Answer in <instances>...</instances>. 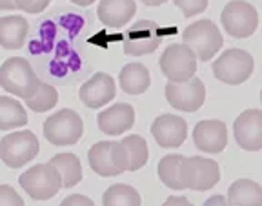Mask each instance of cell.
<instances>
[{"mask_svg":"<svg viewBox=\"0 0 262 206\" xmlns=\"http://www.w3.org/2000/svg\"><path fill=\"white\" fill-rule=\"evenodd\" d=\"M40 84V78L26 58L13 57L0 66V88H4L8 93L18 99H31L38 91Z\"/></svg>","mask_w":262,"mask_h":206,"instance_id":"6da1fadb","label":"cell"},{"mask_svg":"<svg viewBox=\"0 0 262 206\" xmlns=\"http://www.w3.org/2000/svg\"><path fill=\"white\" fill-rule=\"evenodd\" d=\"M18 184L33 201H48L62 188V175L51 162L35 164L18 177Z\"/></svg>","mask_w":262,"mask_h":206,"instance_id":"7a4b0ae2","label":"cell"},{"mask_svg":"<svg viewBox=\"0 0 262 206\" xmlns=\"http://www.w3.org/2000/svg\"><path fill=\"white\" fill-rule=\"evenodd\" d=\"M84 133L80 115L70 108L58 110L44 120V137L53 146H73Z\"/></svg>","mask_w":262,"mask_h":206,"instance_id":"3957f363","label":"cell"},{"mask_svg":"<svg viewBox=\"0 0 262 206\" xmlns=\"http://www.w3.org/2000/svg\"><path fill=\"white\" fill-rule=\"evenodd\" d=\"M182 40L195 51L196 58H201L202 62L211 60L224 44L221 29L217 28L215 22L208 18L189 24L182 33Z\"/></svg>","mask_w":262,"mask_h":206,"instance_id":"277c9868","label":"cell"},{"mask_svg":"<svg viewBox=\"0 0 262 206\" xmlns=\"http://www.w3.org/2000/svg\"><path fill=\"white\" fill-rule=\"evenodd\" d=\"M255 68L253 57L248 51L231 48L213 62V77L229 86H238L251 77Z\"/></svg>","mask_w":262,"mask_h":206,"instance_id":"5b68a950","label":"cell"},{"mask_svg":"<svg viewBox=\"0 0 262 206\" xmlns=\"http://www.w3.org/2000/svg\"><path fill=\"white\" fill-rule=\"evenodd\" d=\"M38 139L33 132H13L0 139V161L8 168H22L38 155Z\"/></svg>","mask_w":262,"mask_h":206,"instance_id":"8992f818","label":"cell"},{"mask_svg":"<svg viewBox=\"0 0 262 206\" xmlns=\"http://www.w3.org/2000/svg\"><path fill=\"white\" fill-rule=\"evenodd\" d=\"M159 66L171 83H188L196 73V55L186 44H169L160 55Z\"/></svg>","mask_w":262,"mask_h":206,"instance_id":"52a82bcc","label":"cell"},{"mask_svg":"<svg viewBox=\"0 0 262 206\" xmlns=\"http://www.w3.org/2000/svg\"><path fill=\"white\" fill-rule=\"evenodd\" d=\"M222 28L233 38H248L258 28V13L250 2L231 0L221 13Z\"/></svg>","mask_w":262,"mask_h":206,"instance_id":"ba28073f","label":"cell"},{"mask_svg":"<svg viewBox=\"0 0 262 206\" xmlns=\"http://www.w3.org/2000/svg\"><path fill=\"white\" fill-rule=\"evenodd\" d=\"M180 179L186 190L206 192L221 181V168L217 161L204 157H184L180 164Z\"/></svg>","mask_w":262,"mask_h":206,"instance_id":"9c48e42d","label":"cell"},{"mask_svg":"<svg viewBox=\"0 0 262 206\" xmlns=\"http://www.w3.org/2000/svg\"><path fill=\"white\" fill-rule=\"evenodd\" d=\"M166 100L169 106L179 112H196L201 110L206 100V86L201 78H189L188 83H171L166 84Z\"/></svg>","mask_w":262,"mask_h":206,"instance_id":"30bf717a","label":"cell"},{"mask_svg":"<svg viewBox=\"0 0 262 206\" xmlns=\"http://www.w3.org/2000/svg\"><path fill=\"white\" fill-rule=\"evenodd\" d=\"M160 28L153 20H139L131 26L124 40V53L131 57L149 55L160 44Z\"/></svg>","mask_w":262,"mask_h":206,"instance_id":"8fae6325","label":"cell"},{"mask_svg":"<svg viewBox=\"0 0 262 206\" xmlns=\"http://www.w3.org/2000/svg\"><path fill=\"white\" fill-rule=\"evenodd\" d=\"M88 161H90L91 170L100 177H115L126 172L122 166V159H120L119 142H113V140L95 142L88 153Z\"/></svg>","mask_w":262,"mask_h":206,"instance_id":"7c38bea8","label":"cell"},{"mask_svg":"<svg viewBox=\"0 0 262 206\" xmlns=\"http://www.w3.org/2000/svg\"><path fill=\"white\" fill-rule=\"evenodd\" d=\"M151 135L160 148H179L188 139V122L182 117L162 113L153 120Z\"/></svg>","mask_w":262,"mask_h":206,"instance_id":"4fadbf2b","label":"cell"},{"mask_svg":"<svg viewBox=\"0 0 262 206\" xmlns=\"http://www.w3.org/2000/svg\"><path fill=\"white\" fill-rule=\"evenodd\" d=\"M233 133L237 145L246 152L262 150V112L260 110H246L235 119Z\"/></svg>","mask_w":262,"mask_h":206,"instance_id":"5bb4252c","label":"cell"},{"mask_svg":"<svg viewBox=\"0 0 262 206\" xmlns=\"http://www.w3.org/2000/svg\"><path fill=\"white\" fill-rule=\"evenodd\" d=\"M117 95V86H115V78L107 73H95L88 83L82 84L78 90L82 104L91 110L106 106L107 102L115 99Z\"/></svg>","mask_w":262,"mask_h":206,"instance_id":"9a60e30c","label":"cell"},{"mask_svg":"<svg viewBox=\"0 0 262 206\" xmlns=\"http://www.w3.org/2000/svg\"><path fill=\"white\" fill-rule=\"evenodd\" d=\"M193 142L201 152L221 153L228 145V128L217 119L201 120L193 128Z\"/></svg>","mask_w":262,"mask_h":206,"instance_id":"2e32d148","label":"cell"},{"mask_svg":"<svg viewBox=\"0 0 262 206\" xmlns=\"http://www.w3.org/2000/svg\"><path fill=\"white\" fill-rule=\"evenodd\" d=\"M97 124L106 135H122L135 124V108L126 102H117L98 113Z\"/></svg>","mask_w":262,"mask_h":206,"instance_id":"e0dca14e","label":"cell"},{"mask_svg":"<svg viewBox=\"0 0 262 206\" xmlns=\"http://www.w3.org/2000/svg\"><path fill=\"white\" fill-rule=\"evenodd\" d=\"M137 13L135 0H100L97 8L98 20L107 28H122Z\"/></svg>","mask_w":262,"mask_h":206,"instance_id":"ac0fdd59","label":"cell"},{"mask_svg":"<svg viewBox=\"0 0 262 206\" xmlns=\"http://www.w3.org/2000/svg\"><path fill=\"white\" fill-rule=\"evenodd\" d=\"M119 150L126 172H137V170L144 168L147 159H149L147 142L140 135H129L126 139H122L119 142Z\"/></svg>","mask_w":262,"mask_h":206,"instance_id":"d6986e66","label":"cell"},{"mask_svg":"<svg viewBox=\"0 0 262 206\" xmlns=\"http://www.w3.org/2000/svg\"><path fill=\"white\" fill-rule=\"evenodd\" d=\"M29 24L20 15L0 18V46L4 50H20L28 38Z\"/></svg>","mask_w":262,"mask_h":206,"instance_id":"ffe728a7","label":"cell"},{"mask_svg":"<svg viewBox=\"0 0 262 206\" xmlns=\"http://www.w3.org/2000/svg\"><path fill=\"white\" fill-rule=\"evenodd\" d=\"M119 84L124 93L140 95L147 91V88L151 84V75L142 62H129L120 70Z\"/></svg>","mask_w":262,"mask_h":206,"instance_id":"44dd1931","label":"cell"},{"mask_svg":"<svg viewBox=\"0 0 262 206\" xmlns=\"http://www.w3.org/2000/svg\"><path fill=\"white\" fill-rule=\"evenodd\" d=\"M231 206H262V186L251 179H237L228 188Z\"/></svg>","mask_w":262,"mask_h":206,"instance_id":"7402d4cb","label":"cell"},{"mask_svg":"<svg viewBox=\"0 0 262 206\" xmlns=\"http://www.w3.org/2000/svg\"><path fill=\"white\" fill-rule=\"evenodd\" d=\"M51 164L57 166L62 175V188H73L82 181V164L75 153H57L51 157Z\"/></svg>","mask_w":262,"mask_h":206,"instance_id":"603a6c76","label":"cell"},{"mask_svg":"<svg viewBox=\"0 0 262 206\" xmlns=\"http://www.w3.org/2000/svg\"><path fill=\"white\" fill-rule=\"evenodd\" d=\"M28 124V113L20 102L11 97H0V132L22 128Z\"/></svg>","mask_w":262,"mask_h":206,"instance_id":"cb8c5ba5","label":"cell"},{"mask_svg":"<svg viewBox=\"0 0 262 206\" xmlns=\"http://www.w3.org/2000/svg\"><path fill=\"white\" fill-rule=\"evenodd\" d=\"M182 161H184V155L169 153V155L162 157L159 166H157L159 179L169 190H186L184 184H182V179H180V164H182Z\"/></svg>","mask_w":262,"mask_h":206,"instance_id":"d4e9b609","label":"cell"},{"mask_svg":"<svg viewBox=\"0 0 262 206\" xmlns=\"http://www.w3.org/2000/svg\"><path fill=\"white\" fill-rule=\"evenodd\" d=\"M102 206H142V199L133 186L113 184L104 192Z\"/></svg>","mask_w":262,"mask_h":206,"instance_id":"484cf974","label":"cell"},{"mask_svg":"<svg viewBox=\"0 0 262 206\" xmlns=\"http://www.w3.org/2000/svg\"><path fill=\"white\" fill-rule=\"evenodd\" d=\"M58 102V91L57 88H53L51 84H40L38 91L33 95L31 99L26 100L28 108L31 112L35 113H44V112H49V110H53Z\"/></svg>","mask_w":262,"mask_h":206,"instance_id":"4316f807","label":"cell"},{"mask_svg":"<svg viewBox=\"0 0 262 206\" xmlns=\"http://www.w3.org/2000/svg\"><path fill=\"white\" fill-rule=\"evenodd\" d=\"M173 4L182 11L186 18L195 17V15H201L208 9L209 0H173Z\"/></svg>","mask_w":262,"mask_h":206,"instance_id":"83f0119b","label":"cell"},{"mask_svg":"<svg viewBox=\"0 0 262 206\" xmlns=\"http://www.w3.org/2000/svg\"><path fill=\"white\" fill-rule=\"evenodd\" d=\"M0 206H24V199L13 186L0 184Z\"/></svg>","mask_w":262,"mask_h":206,"instance_id":"f1b7e54d","label":"cell"},{"mask_svg":"<svg viewBox=\"0 0 262 206\" xmlns=\"http://www.w3.org/2000/svg\"><path fill=\"white\" fill-rule=\"evenodd\" d=\"M16 9H20L24 13H29V15H37V13H42L49 4L51 0H15Z\"/></svg>","mask_w":262,"mask_h":206,"instance_id":"f546056e","label":"cell"},{"mask_svg":"<svg viewBox=\"0 0 262 206\" xmlns=\"http://www.w3.org/2000/svg\"><path fill=\"white\" fill-rule=\"evenodd\" d=\"M58 206H95V202L90 197H86V195L73 194V195H68Z\"/></svg>","mask_w":262,"mask_h":206,"instance_id":"4dcf8cb0","label":"cell"},{"mask_svg":"<svg viewBox=\"0 0 262 206\" xmlns=\"http://www.w3.org/2000/svg\"><path fill=\"white\" fill-rule=\"evenodd\" d=\"M162 206H193V204L189 202V199L184 197V195H171V197H168L166 201H164Z\"/></svg>","mask_w":262,"mask_h":206,"instance_id":"1f68e13d","label":"cell"},{"mask_svg":"<svg viewBox=\"0 0 262 206\" xmlns=\"http://www.w3.org/2000/svg\"><path fill=\"white\" fill-rule=\"evenodd\" d=\"M202 206H231V204H229L228 199L222 197V195H213V197H209Z\"/></svg>","mask_w":262,"mask_h":206,"instance_id":"d6a6232c","label":"cell"},{"mask_svg":"<svg viewBox=\"0 0 262 206\" xmlns=\"http://www.w3.org/2000/svg\"><path fill=\"white\" fill-rule=\"evenodd\" d=\"M0 9L2 11H13V9H16L15 0H0Z\"/></svg>","mask_w":262,"mask_h":206,"instance_id":"836d02e7","label":"cell"},{"mask_svg":"<svg viewBox=\"0 0 262 206\" xmlns=\"http://www.w3.org/2000/svg\"><path fill=\"white\" fill-rule=\"evenodd\" d=\"M73 4H77V6H82V8H86V6H91L95 2V0H71Z\"/></svg>","mask_w":262,"mask_h":206,"instance_id":"e575fe53","label":"cell"},{"mask_svg":"<svg viewBox=\"0 0 262 206\" xmlns=\"http://www.w3.org/2000/svg\"><path fill=\"white\" fill-rule=\"evenodd\" d=\"M146 6H162L164 2H168V0H142Z\"/></svg>","mask_w":262,"mask_h":206,"instance_id":"d590c367","label":"cell"},{"mask_svg":"<svg viewBox=\"0 0 262 206\" xmlns=\"http://www.w3.org/2000/svg\"><path fill=\"white\" fill-rule=\"evenodd\" d=\"M260 102H262V90H260Z\"/></svg>","mask_w":262,"mask_h":206,"instance_id":"8d00e7d4","label":"cell"}]
</instances>
